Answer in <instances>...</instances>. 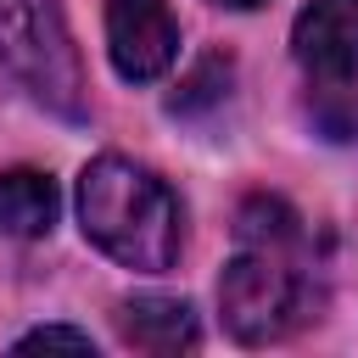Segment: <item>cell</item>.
Returning <instances> with one entry per match:
<instances>
[{
  "label": "cell",
  "mask_w": 358,
  "mask_h": 358,
  "mask_svg": "<svg viewBox=\"0 0 358 358\" xmlns=\"http://www.w3.org/2000/svg\"><path fill=\"white\" fill-rule=\"evenodd\" d=\"M78 224L106 257H117L123 268H140V274H162L179 257V235H185L179 196L129 157H95L84 168Z\"/></svg>",
  "instance_id": "cell-1"
},
{
  "label": "cell",
  "mask_w": 358,
  "mask_h": 358,
  "mask_svg": "<svg viewBox=\"0 0 358 358\" xmlns=\"http://www.w3.org/2000/svg\"><path fill=\"white\" fill-rule=\"evenodd\" d=\"M0 67L56 117L78 123L90 112L84 62L56 0H0Z\"/></svg>",
  "instance_id": "cell-2"
},
{
  "label": "cell",
  "mask_w": 358,
  "mask_h": 358,
  "mask_svg": "<svg viewBox=\"0 0 358 358\" xmlns=\"http://www.w3.org/2000/svg\"><path fill=\"white\" fill-rule=\"evenodd\" d=\"M218 308H224V324H229L235 341L263 347V341H280L291 324L308 319V313H302V308H308V280L285 263V252L246 246L241 257L224 263Z\"/></svg>",
  "instance_id": "cell-3"
},
{
  "label": "cell",
  "mask_w": 358,
  "mask_h": 358,
  "mask_svg": "<svg viewBox=\"0 0 358 358\" xmlns=\"http://www.w3.org/2000/svg\"><path fill=\"white\" fill-rule=\"evenodd\" d=\"M106 50L129 84H151L179 56V22L168 0H106Z\"/></svg>",
  "instance_id": "cell-4"
},
{
  "label": "cell",
  "mask_w": 358,
  "mask_h": 358,
  "mask_svg": "<svg viewBox=\"0 0 358 358\" xmlns=\"http://www.w3.org/2000/svg\"><path fill=\"white\" fill-rule=\"evenodd\" d=\"M291 50L313 78L358 73V0H313L291 28Z\"/></svg>",
  "instance_id": "cell-5"
},
{
  "label": "cell",
  "mask_w": 358,
  "mask_h": 358,
  "mask_svg": "<svg viewBox=\"0 0 358 358\" xmlns=\"http://www.w3.org/2000/svg\"><path fill=\"white\" fill-rule=\"evenodd\" d=\"M117 336L134 347V352H190L201 341V324L190 313V302L179 296H129L117 302Z\"/></svg>",
  "instance_id": "cell-6"
},
{
  "label": "cell",
  "mask_w": 358,
  "mask_h": 358,
  "mask_svg": "<svg viewBox=\"0 0 358 358\" xmlns=\"http://www.w3.org/2000/svg\"><path fill=\"white\" fill-rule=\"evenodd\" d=\"M56 224V185L39 168H6L0 173V235L34 241Z\"/></svg>",
  "instance_id": "cell-7"
},
{
  "label": "cell",
  "mask_w": 358,
  "mask_h": 358,
  "mask_svg": "<svg viewBox=\"0 0 358 358\" xmlns=\"http://www.w3.org/2000/svg\"><path fill=\"white\" fill-rule=\"evenodd\" d=\"M241 241L246 246H268V252H296L302 246V224L285 201H268V196H252L241 207Z\"/></svg>",
  "instance_id": "cell-8"
},
{
  "label": "cell",
  "mask_w": 358,
  "mask_h": 358,
  "mask_svg": "<svg viewBox=\"0 0 358 358\" xmlns=\"http://www.w3.org/2000/svg\"><path fill=\"white\" fill-rule=\"evenodd\" d=\"M229 73H235V67H229V56H201V62H196V73L185 78V90H179L168 106H173V112L218 106V101H224V90H229Z\"/></svg>",
  "instance_id": "cell-9"
},
{
  "label": "cell",
  "mask_w": 358,
  "mask_h": 358,
  "mask_svg": "<svg viewBox=\"0 0 358 358\" xmlns=\"http://www.w3.org/2000/svg\"><path fill=\"white\" fill-rule=\"evenodd\" d=\"M34 347H67V352H95V341L84 330H67V324H45V330H28L17 341V352H34Z\"/></svg>",
  "instance_id": "cell-10"
},
{
  "label": "cell",
  "mask_w": 358,
  "mask_h": 358,
  "mask_svg": "<svg viewBox=\"0 0 358 358\" xmlns=\"http://www.w3.org/2000/svg\"><path fill=\"white\" fill-rule=\"evenodd\" d=\"M218 6H235V11H252V6H263V0H218Z\"/></svg>",
  "instance_id": "cell-11"
}]
</instances>
